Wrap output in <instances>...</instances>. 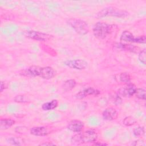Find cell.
Wrapping results in <instances>:
<instances>
[{
	"label": "cell",
	"instance_id": "obj_26",
	"mask_svg": "<svg viewBox=\"0 0 146 146\" xmlns=\"http://www.w3.org/2000/svg\"><path fill=\"white\" fill-rule=\"evenodd\" d=\"M132 144V145H142V144L144 145L143 141V140H138L134 141V142H133Z\"/></svg>",
	"mask_w": 146,
	"mask_h": 146
},
{
	"label": "cell",
	"instance_id": "obj_18",
	"mask_svg": "<svg viewBox=\"0 0 146 146\" xmlns=\"http://www.w3.org/2000/svg\"><path fill=\"white\" fill-rule=\"evenodd\" d=\"M136 123V119L131 116H127L125 117L123 120V123L124 125L125 126H131V125H133V124H135V123Z\"/></svg>",
	"mask_w": 146,
	"mask_h": 146
},
{
	"label": "cell",
	"instance_id": "obj_12",
	"mask_svg": "<svg viewBox=\"0 0 146 146\" xmlns=\"http://www.w3.org/2000/svg\"><path fill=\"white\" fill-rule=\"evenodd\" d=\"M103 118L106 120H113L117 119L118 116L116 110L113 107H108L106 108L102 113Z\"/></svg>",
	"mask_w": 146,
	"mask_h": 146
},
{
	"label": "cell",
	"instance_id": "obj_10",
	"mask_svg": "<svg viewBox=\"0 0 146 146\" xmlns=\"http://www.w3.org/2000/svg\"><path fill=\"white\" fill-rule=\"evenodd\" d=\"M100 93V92L99 90L97 89H95L92 87H88L76 94L75 95V97L78 99H82L88 95L97 96L99 95Z\"/></svg>",
	"mask_w": 146,
	"mask_h": 146
},
{
	"label": "cell",
	"instance_id": "obj_19",
	"mask_svg": "<svg viewBox=\"0 0 146 146\" xmlns=\"http://www.w3.org/2000/svg\"><path fill=\"white\" fill-rule=\"evenodd\" d=\"M145 133V129L144 127L138 126L133 129V135L135 137H140Z\"/></svg>",
	"mask_w": 146,
	"mask_h": 146
},
{
	"label": "cell",
	"instance_id": "obj_2",
	"mask_svg": "<svg viewBox=\"0 0 146 146\" xmlns=\"http://www.w3.org/2000/svg\"><path fill=\"white\" fill-rule=\"evenodd\" d=\"M98 133L94 129L77 132L71 137V141L76 144L95 143L98 139Z\"/></svg>",
	"mask_w": 146,
	"mask_h": 146
},
{
	"label": "cell",
	"instance_id": "obj_25",
	"mask_svg": "<svg viewBox=\"0 0 146 146\" xmlns=\"http://www.w3.org/2000/svg\"><path fill=\"white\" fill-rule=\"evenodd\" d=\"M112 100H113V103L115 105H116V106L120 105L122 103L121 97L120 96H119L117 94L113 97V99Z\"/></svg>",
	"mask_w": 146,
	"mask_h": 146
},
{
	"label": "cell",
	"instance_id": "obj_23",
	"mask_svg": "<svg viewBox=\"0 0 146 146\" xmlns=\"http://www.w3.org/2000/svg\"><path fill=\"white\" fill-rule=\"evenodd\" d=\"M14 101L17 103H27L29 102V99L25 95H18L14 97Z\"/></svg>",
	"mask_w": 146,
	"mask_h": 146
},
{
	"label": "cell",
	"instance_id": "obj_13",
	"mask_svg": "<svg viewBox=\"0 0 146 146\" xmlns=\"http://www.w3.org/2000/svg\"><path fill=\"white\" fill-rule=\"evenodd\" d=\"M30 132L31 135L36 136H44L48 135V131L47 128L43 126L34 127L30 129Z\"/></svg>",
	"mask_w": 146,
	"mask_h": 146
},
{
	"label": "cell",
	"instance_id": "obj_24",
	"mask_svg": "<svg viewBox=\"0 0 146 146\" xmlns=\"http://www.w3.org/2000/svg\"><path fill=\"white\" fill-rule=\"evenodd\" d=\"M7 143H9V144H10L11 145H21L20 141L18 140V139H17L15 137H11L8 138L7 139Z\"/></svg>",
	"mask_w": 146,
	"mask_h": 146
},
{
	"label": "cell",
	"instance_id": "obj_8",
	"mask_svg": "<svg viewBox=\"0 0 146 146\" xmlns=\"http://www.w3.org/2000/svg\"><path fill=\"white\" fill-rule=\"evenodd\" d=\"M137 87L131 83H128L125 86L119 88L117 91V94L121 97L129 98L135 95Z\"/></svg>",
	"mask_w": 146,
	"mask_h": 146
},
{
	"label": "cell",
	"instance_id": "obj_17",
	"mask_svg": "<svg viewBox=\"0 0 146 146\" xmlns=\"http://www.w3.org/2000/svg\"><path fill=\"white\" fill-rule=\"evenodd\" d=\"M76 85V82L74 79H68L66 80L62 84V88L66 92L72 90Z\"/></svg>",
	"mask_w": 146,
	"mask_h": 146
},
{
	"label": "cell",
	"instance_id": "obj_3",
	"mask_svg": "<svg viewBox=\"0 0 146 146\" xmlns=\"http://www.w3.org/2000/svg\"><path fill=\"white\" fill-rule=\"evenodd\" d=\"M113 26L106 22H98L93 26L92 32L94 36L99 39H103L108 35L112 30Z\"/></svg>",
	"mask_w": 146,
	"mask_h": 146
},
{
	"label": "cell",
	"instance_id": "obj_14",
	"mask_svg": "<svg viewBox=\"0 0 146 146\" xmlns=\"http://www.w3.org/2000/svg\"><path fill=\"white\" fill-rule=\"evenodd\" d=\"M116 46L121 49H123L127 51H129L133 52H140V48L138 47H136L134 45L128 44V43H118Z\"/></svg>",
	"mask_w": 146,
	"mask_h": 146
},
{
	"label": "cell",
	"instance_id": "obj_28",
	"mask_svg": "<svg viewBox=\"0 0 146 146\" xmlns=\"http://www.w3.org/2000/svg\"><path fill=\"white\" fill-rule=\"evenodd\" d=\"M40 145H55V144H53V143H51L46 142V143H41Z\"/></svg>",
	"mask_w": 146,
	"mask_h": 146
},
{
	"label": "cell",
	"instance_id": "obj_6",
	"mask_svg": "<svg viewBox=\"0 0 146 146\" xmlns=\"http://www.w3.org/2000/svg\"><path fill=\"white\" fill-rule=\"evenodd\" d=\"M120 41L125 43H145L146 42V38L145 35H140L135 36L130 31H124L120 36Z\"/></svg>",
	"mask_w": 146,
	"mask_h": 146
},
{
	"label": "cell",
	"instance_id": "obj_22",
	"mask_svg": "<svg viewBox=\"0 0 146 146\" xmlns=\"http://www.w3.org/2000/svg\"><path fill=\"white\" fill-rule=\"evenodd\" d=\"M139 60L144 65L146 64V51L145 49L140 50L138 55Z\"/></svg>",
	"mask_w": 146,
	"mask_h": 146
},
{
	"label": "cell",
	"instance_id": "obj_27",
	"mask_svg": "<svg viewBox=\"0 0 146 146\" xmlns=\"http://www.w3.org/2000/svg\"><path fill=\"white\" fill-rule=\"evenodd\" d=\"M7 88V84L5 82H3L2 81L1 82V92H2L5 89H6Z\"/></svg>",
	"mask_w": 146,
	"mask_h": 146
},
{
	"label": "cell",
	"instance_id": "obj_9",
	"mask_svg": "<svg viewBox=\"0 0 146 146\" xmlns=\"http://www.w3.org/2000/svg\"><path fill=\"white\" fill-rule=\"evenodd\" d=\"M64 64L67 67L78 70L86 69L88 66V63L83 59L67 60L64 62Z\"/></svg>",
	"mask_w": 146,
	"mask_h": 146
},
{
	"label": "cell",
	"instance_id": "obj_16",
	"mask_svg": "<svg viewBox=\"0 0 146 146\" xmlns=\"http://www.w3.org/2000/svg\"><path fill=\"white\" fill-rule=\"evenodd\" d=\"M58 101L56 99H53L50 102H46L42 105V109L44 111L52 110L57 107Z\"/></svg>",
	"mask_w": 146,
	"mask_h": 146
},
{
	"label": "cell",
	"instance_id": "obj_11",
	"mask_svg": "<svg viewBox=\"0 0 146 146\" xmlns=\"http://www.w3.org/2000/svg\"><path fill=\"white\" fill-rule=\"evenodd\" d=\"M84 128V123L79 120H72L67 125V128L73 132H79Z\"/></svg>",
	"mask_w": 146,
	"mask_h": 146
},
{
	"label": "cell",
	"instance_id": "obj_15",
	"mask_svg": "<svg viewBox=\"0 0 146 146\" xmlns=\"http://www.w3.org/2000/svg\"><path fill=\"white\" fill-rule=\"evenodd\" d=\"M15 124V120L11 119H1L0 120L1 130H6L10 128Z\"/></svg>",
	"mask_w": 146,
	"mask_h": 146
},
{
	"label": "cell",
	"instance_id": "obj_7",
	"mask_svg": "<svg viewBox=\"0 0 146 146\" xmlns=\"http://www.w3.org/2000/svg\"><path fill=\"white\" fill-rule=\"evenodd\" d=\"M24 35L29 38L38 41H47L52 38V35L50 34L34 30L26 31Z\"/></svg>",
	"mask_w": 146,
	"mask_h": 146
},
{
	"label": "cell",
	"instance_id": "obj_21",
	"mask_svg": "<svg viewBox=\"0 0 146 146\" xmlns=\"http://www.w3.org/2000/svg\"><path fill=\"white\" fill-rule=\"evenodd\" d=\"M135 95H136V97L139 99L143 100H145V90L144 88H137Z\"/></svg>",
	"mask_w": 146,
	"mask_h": 146
},
{
	"label": "cell",
	"instance_id": "obj_20",
	"mask_svg": "<svg viewBox=\"0 0 146 146\" xmlns=\"http://www.w3.org/2000/svg\"><path fill=\"white\" fill-rule=\"evenodd\" d=\"M119 79L120 82L127 84L131 83V80L129 74L127 72H121L119 75Z\"/></svg>",
	"mask_w": 146,
	"mask_h": 146
},
{
	"label": "cell",
	"instance_id": "obj_29",
	"mask_svg": "<svg viewBox=\"0 0 146 146\" xmlns=\"http://www.w3.org/2000/svg\"><path fill=\"white\" fill-rule=\"evenodd\" d=\"M94 145H107L108 144L106 143H95V144H94Z\"/></svg>",
	"mask_w": 146,
	"mask_h": 146
},
{
	"label": "cell",
	"instance_id": "obj_5",
	"mask_svg": "<svg viewBox=\"0 0 146 146\" xmlns=\"http://www.w3.org/2000/svg\"><path fill=\"white\" fill-rule=\"evenodd\" d=\"M67 23L78 34L84 35L89 31V26L86 22L79 18H71Z\"/></svg>",
	"mask_w": 146,
	"mask_h": 146
},
{
	"label": "cell",
	"instance_id": "obj_4",
	"mask_svg": "<svg viewBox=\"0 0 146 146\" xmlns=\"http://www.w3.org/2000/svg\"><path fill=\"white\" fill-rule=\"evenodd\" d=\"M128 13L124 10H121L113 7H107L99 11L96 15L97 18H102L106 17H114L118 18L125 17Z\"/></svg>",
	"mask_w": 146,
	"mask_h": 146
},
{
	"label": "cell",
	"instance_id": "obj_1",
	"mask_svg": "<svg viewBox=\"0 0 146 146\" xmlns=\"http://www.w3.org/2000/svg\"><path fill=\"white\" fill-rule=\"evenodd\" d=\"M24 76H39L44 79H50L56 75V71L51 67H40L32 66L28 68L23 70Z\"/></svg>",
	"mask_w": 146,
	"mask_h": 146
}]
</instances>
